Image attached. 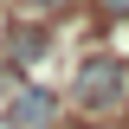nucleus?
I'll use <instances>...</instances> for the list:
<instances>
[{"instance_id": "nucleus-1", "label": "nucleus", "mask_w": 129, "mask_h": 129, "mask_svg": "<svg viewBox=\"0 0 129 129\" xmlns=\"http://www.w3.org/2000/svg\"><path fill=\"white\" fill-rule=\"evenodd\" d=\"M71 90H78L84 110H110V103H123V90H129V64L116 58V52H90V58H78Z\"/></svg>"}, {"instance_id": "nucleus-2", "label": "nucleus", "mask_w": 129, "mask_h": 129, "mask_svg": "<svg viewBox=\"0 0 129 129\" xmlns=\"http://www.w3.org/2000/svg\"><path fill=\"white\" fill-rule=\"evenodd\" d=\"M52 123H58V97L45 84H26L7 97V129H52Z\"/></svg>"}, {"instance_id": "nucleus-3", "label": "nucleus", "mask_w": 129, "mask_h": 129, "mask_svg": "<svg viewBox=\"0 0 129 129\" xmlns=\"http://www.w3.org/2000/svg\"><path fill=\"white\" fill-rule=\"evenodd\" d=\"M45 45H52V32H45V26H13V45H7L13 58H7V64H19V71H26V64L45 58Z\"/></svg>"}, {"instance_id": "nucleus-4", "label": "nucleus", "mask_w": 129, "mask_h": 129, "mask_svg": "<svg viewBox=\"0 0 129 129\" xmlns=\"http://www.w3.org/2000/svg\"><path fill=\"white\" fill-rule=\"evenodd\" d=\"M97 13H110V19H129V0H97Z\"/></svg>"}, {"instance_id": "nucleus-5", "label": "nucleus", "mask_w": 129, "mask_h": 129, "mask_svg": "<svg viewBox=\"0 0 129 129\" xmlns=\"http://www.w3.org/2000/svg\"><path fill=\"white\" fill-rule=\"evenodd\" d=\"M78 129H123V123H103V116H90V123H78Z\"/></svg>"}]
</instances>
